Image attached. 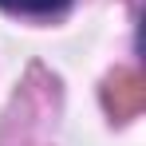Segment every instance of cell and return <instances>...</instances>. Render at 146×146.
I'll return each instance as SVG.
<instances>
[{
	"mask_svg": "<svg viewBox=\"0 0 146 146\" xmlns=\"http://www.w3.org/2000/svg\"><path fill=\"white\" fill-rule=\"evenodd\" d=\"M107 99H111L115 115H134V111L142 107V79H138L134 71H122V75H115V83H111Z\"/></svg>",
	"mask_w": 146,
	"mask_h": 146,
	"instance_id": "cell-1",
	"label": "cell"
},
{
	"mask_svg": "<svg viewBox=\"0 0 146 146\" xmlns=\"http://www.w3.org/2000/svg\"><path fill=\"white\" fill-rule=\"evenodd\" d=\"M71 0H0V8L8 12H24V16H51V12H63Z\"/></svg>",
	"mask_w": 146,
	"mask_h": 146,
	"instance_id": "cell-2",
	"label": "cell"
}]
</instances>
